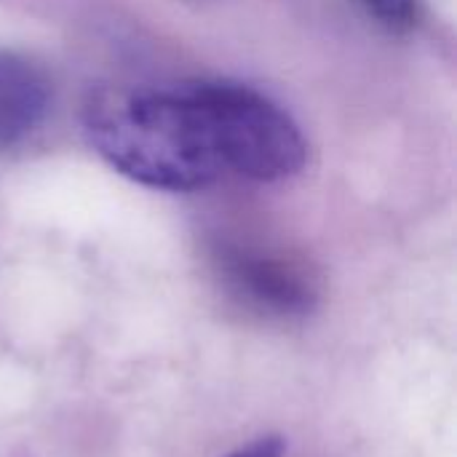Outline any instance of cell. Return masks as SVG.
Returning <instances> with one entry per match:
<instances>
[{
    "mask_svg": "<svg viewBox=\"0 0 457 457\" xmlns=\"http://www.w3.org/2000/svg\"><path fill=\"white\" fill-rule=\"evenodd\" d=\"M83 129L115 171L155 190L190 193L225 174L185 83L99 86L83 104Z\"/></svg>",
    "mask_w": 457,
    "mask_h": 457,
    "instance_id": "6da1fadb",
    "label": "cell"
},
{
    "mask_svg": "<svg viewBox=\"0 0 457 457\" xmlns=\"http://www.w3.org/2000/svg\"><path fill=\"white\" fill-rule=\"evenodd\" d=\"M370 16L394 32L412 29L420 16V0H359Z\"/></svg>",
    "mask_w": 457,
    "mask_h": 457,
    "instance_id": "5b68a950",
    "label": "cell"
},
{
    "mask_svg": "<svg viewBox=\"0 0 457 457\" xmlns=\"http://www.w3.org/2000/svg\"><path fill=\"white\" fill-rule=\"evenodd\" d=\"M225 270L236 289H241L260 305L276 308L281 313L305 311L311 305V287L295 268H289L281 260L246 252H228Z\"/></svg>",
    "mask_w": 457,
    "mask_h": 457,
    "instance_id": "277c9868",
    "label": "cell"
},
{
    "mask_svg": "<svg viewBox=\"0 0 457 457\" xmlns=\"http://www.w3.org/2000/svg\"><path fill=\"white\" fill-rule=\"evenodd\" d=\"M54 86L29 56L0 51V153L24 145L48 118Z\"/></svg>",
    "mask_w": 457,
    "mask_h": 457,
    "instance_id": "3957f363",
    "label": "cell"
},
{
    "mask_svg": "<svg viewBox=\"0 0 457 457\" xmlns=\"http://www.w3.org/2000/svg\"><path fill=\"white\" fill-rule=\"evenodd\" d=\"M287 453V442L281 436H262L236 453H230L228 457H284Z\"/></svg>",
    "mask_w": 457,
    "mask_h": 457,
    "instance_id": "8992f818",
    "label": "cell"
},
{
    "mask_svg": "<svg viewBox=\"0 0 457 457\" xmlns=\"http://www.w3.org/2000/svg\"><path fill=\"white\" fill-rule=\"evenodd\" d=\"M222 171L278 182L305 166V139L292 115L262 91L236 80L185 83Z\"/></svg>",
    "mask_w": 457,
    "mask_h": 457,
    "instance_id": "7a4b0ae2",
    "label": "cell"
}]
</instances>
